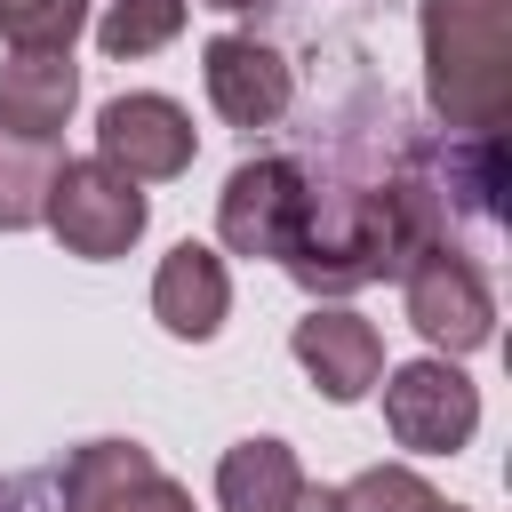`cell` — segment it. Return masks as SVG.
Wrapping results in <instances>:
<instances>
[{"label": "cell", "instance_id": "1", "mask_svg": "<svg viewBox=\"0 0 512 512\" xmlns=\"http://www.w3.org/2000/svg\"><path fill=\"white\" fill-rule=\"evenodd\" d=\"M416 240H432V208H424L416 184H392V192H328V200L312 192L304 232L280 256V272L304 280L312 296H344V288H368V280L400 272Z\"/></svg>", "mask_w": 512, "mask_h": 512}, {"label": "cell", "instance_id": "2", "mask_svg": "<svg viewBox=\"0 0 512 512\" xmlns=\"http://www.w3.org/2000/svg\"><path fill=\"white\" fill-rule=\"evenodd\" d=\"M424 96L472 144L512 120V0H424Z\"/></svg>", "mask_w": 512, "mask_h": 512}, {"label": "cell", "instance_id": "3", "mask_svg": "<svg viewBox=\"0 0 512 512\" xmlns=\"http://www.w3.org/2000/svg\"><path fill=\"white\" fill-rule=\"evenodd\" d=\"M72 256H88V264H112V256H128L136 240H144V224H152V200H144V184L136 176H120L112 160H64L56 168V184H48V216H40Z\"/></svg>", "mask_w": 512, "mask_h": 512}, {"label": "cell", "instance_id": "4", "mask_svg": "<svg viewBox=\"0 0 512 512\" xmlns=\"http://www.w3.org/2000/svg\"><path fill=\"white\" fill-rule=\"evenodd\" d=\"M400 296H408L416 336L440 344L448 360H456V352H480V344L496 336V296H488V280H480L472 256L448 248L440 232L408 248V264H400Z\"/></svg>", "mask_w": 512, "mask_h": 512}, {"label": "cell", "instance_id": "5", "mask_svg": "<svg viewBox=\"0 0 512 512\" xmlns=\"http://www.w3.org/2000/svg\"><path fill=\"white\" fill-rule=\"evenodd\" d=\"M384 424H392V440L416 448V456H456V448L480 432V392H472V376H464L448 352L400 360V368L384 376Z\"/></svg>", "mask_w": 512, "mask_h": 512}, {"label": "cell", "instance_id": "6", "mask_svg": "<svg viewBox=\"0 0 512 512\" xmlns=\"http://www.w3.org/2000/svg\"><path fill=\"white\" fill-rule=\"evenodd\" d=\"M56 512H192V488L168 480L144 440H80L64 456Z\"/></svg>", "mask_w": 512, "mask_h": 512}, {"label": "cell", "instance_id": "7", "mask_svg": "<svg viewBox=\"0 0 512 512\" xmlns=\"http://www.w3.org/2000/svg\"><path fill=\"white\" fill-rule=\"evenodd\" d=\"M304 208H312V184L296 160H240L216 192V240L232 256H288L296 232H304Z\"/></svg>", "mask_w": 512, "mask_h": 512}, {"label": "cell", "instance_id": "8", "mask_svg": "<svg viewBox=\"0 0 512 512\" xmlns=\"http://www.w3.org/2000/svg\"><path fill=\"white\" fill-rule=\"evenodd\" d=\"M192 152H200V128H192V112H184L176 96L136 88V96H112V104L96 112V160H112V168L136 176V184L184 176Z\"/></svg>", "mask_w": 512, "mask_h": 512}, {"label": "cell", "instance_id": "9", "mask_svg": "<svg viewBox=\"0 0 512 512\" xmlns=\"http://www.w3.org/2000/svg\"><path fill=\"white\" fill-rule=\"evenodd\" d=\"M200 80H208V104H216L224 128H272L288 112V96H296L288 56L248 40V32H216L200 48Z\"/></svg>", "mask_w": 512, "mask_h": 512}, {"label": "cell", "instance_id": "10", "mask_svg": "<svg viewBox=\"0 0 512 512\" xmlns=\"http://www.w3.org/2000/svg\"><path fill=\"white\" fill-rule=\"evenodd\" d=\"M288 352H296V368H304L336 408L360 400V392L384 376V336H376L360 312H344V304H312V312L296 320Z\"/></svg>", "mask_w": 512, "mask_h": 512}, {"label": "cell", "instance_id": "11", "mask_svg": "<svg viewBox=\"0 0 512 512\" xmlns=\"http://www.w3.org/2000/svg\"><path fill=\"white\" fill-rule=\"evenodd\" d=\"M232 312V280H224V256L200 248V240H176L152 272V320L184 344H208Z\"/></svg>", "mask_w": 512, "mask_h": 512}, {"label": "cell", "instance_id": "12", "mask_svg": "<svg viewBox=\"0 0 512 512\" xmlns=\"http://www.w3.org/2000/svg\"><path fill=\"white\" fill-rule=\"evenodd\" d=\"M72 104H80L72 56H8V64H0V128L56 144L64 120H72Z\"/></svg>", "mask_w": 512, "mask_h": 512}, {"label": "cell", "instance_id": "13", "mask_svg": "<svg viewBox=\"0 0 512 512\" xmlns=\"http://www.w3.org/2000/svg\"><path fill=\"white\" fill-rule=\"evenodd\" d=\"M304 488V464L288 440H232L216 464V504L224 512H288Z\"/></svg>", "mask_w": 512, "mask_h": 512}, {"label": "cell", "instance_id": "14", "mask_svg": "<svg viewBox=\"0 0 512 512\" xmlns=\"http://www.w3.org/2000/svg\"><path fill=\"white\" fill-rule=\"evenodd\" d=\"M64 152L48 136H16L0 128V232H32L48 216V184H56Z\"/></svg>", "mask_w": 512, "mask_h": 512}, {"label": "cell", "instance_id": "15", "mask_svg": "<svg viewBox=\"0 0 512 512\" xmlns=\"http://www.w3.org/2000/svg\"><path fill=\"white\" fill-rule=\"evenodd\" d=\"M80 24H88V0H0L8 56H72Z\"/></svg>", "mask_w": 512, "mask_h": 512}, {"label": "cell", "instance_id": "16", "mask_svg": "<svg viewBox=\"0 0 512 512\" xmlns=\"http://www.w3.org/2000/svg\"><path fill=\"white\" fill-rule=\"evenodd\" d=\"M176 32H184V0H112V8L96 16V48L120 56V64L168 48Z\"/></svg>", "mask_w": 512, "mask_h": 512}, {"label": "cell", "instance_id": "17", "mask_svg": "<svg viewBox=\"0 0 512 512\" xmlns=\"http://www.w3.org/2000/svg\"><path fill=\"white\" fill-rule=\"evenodd\" d=\"M336 504L344 512H440V488L424 472H408V464H368L360 480L336 488Z\"/></svg>", "mask_w": 512, "mask_h": 512}, {"label": "cell", "instance_id": "18", "mask_svg": "<svg viewBox=\"0 0 512 512\" xmlns=\"http://www.w3.org/2000/svg\"><path fill=\"white\" fill-rule=\"evenodd\" d=\"M288 512H344V504H336V488H320V480H304V488H296V504H288Z\"/></svg>", "mask_w": 512, "mask_h": 512}, {"label": "cell", "instance_id": "19", "mask_svg": "<svg viewBox=\"0 0 512 512\" xmlns=\"http://www.w3.org/2000/svg\"><path fill=\"white\" fill-rule=\"evenodd\" d=\"M200 8H224V16H240V8H256V0H200Z\"/></svg>", "mask_w": 512, "mask_h": 512}, {"label": "cell", "instance_id": "20", "mask_svg": "<svg viewBox=\"0 0 512 512\" xmlns=\"http://www.w3.org/2000/svg\"><path fill=\"white\" fill-rule=\"evenodd\" d=\"M440 512H464V504H448V496H440Z\"/></svg>", "mask_w": 512, "mask_h": 512}]
</instances>
